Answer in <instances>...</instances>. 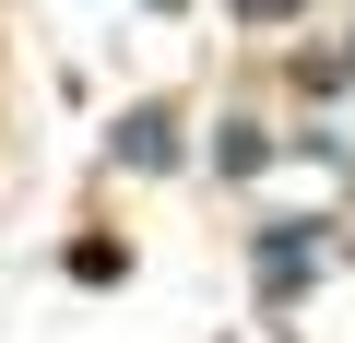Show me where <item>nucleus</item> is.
Returning a JSON list of instances; mask_svg holds the SVG:
<instances>
[{
    "label": "nucleus",
    "instance_id": "nucleus-1",
    "mask_svg": "<svg viewBox=\"0 0 355 343\" xmlns=\"http://www.w3.org/2000/svg\"><path fill=\"white\" fill-rule=\"evenodd\" d=\"M119 154H130V166H166L178 142H166V118H130V130H119Z\"/></svg>",
    "mask_w": 355,
    "mask_h": 343
}]
</instances>
